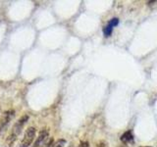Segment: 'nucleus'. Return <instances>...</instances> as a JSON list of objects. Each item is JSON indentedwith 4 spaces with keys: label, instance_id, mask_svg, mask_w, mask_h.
Listing matches in <instances>:
<instances>
[{
    "label": "nucleus",
    "instance_id": "nucleus-7",
    "mask_svg": "<svg viewBox=\"0 0 157 147\" xmlns=\"http://www.w3.org/2000/svg\"><path fill=\"white\" fill-rule=\"evenodd\" d=\"M118 24H119V19H118V18H113V19L110 20L109 23H108V24H110L112 28L118 26Z\"/></svg>",
    "mask_w": 157,
    "mask_h": 147
},
{
    "label": "nucleus",
    "instance_id": "nucleus-1",
    "mask_svg": "<svg viewBox=\"0 0 157 147\" xmlns=\"http://www.w3.org/2000/svg\"><path fill=\"white\" fill-rule=\"evenodd\" d=\"M28 120H29V116L24 115L20 118L16 123H15V125L12 127L11 134H10V135L8 136V139H7V141L9 142V143H13V142L15 141V139L18 137V135L21 134L23 127H24L25 124L28 122Z\"/></svg>",
    "mask_w": 157,
    "mask_h": 147
},
{
    "label": "nucleus",
    "instance_id": "nucleus-2",
    "mask_svg": "<svg viewBox=\"0 0 157 147\" xmlns=\"http://www.w3.org/2000/svg\"><path fill=\"white\" fill-rule=\"evenodd\" d=\"M36 129L33 126H29L25 131L24 137L20 143V147H29L33 141L34 137H36Z\"/></svg>",
    "mask_w": 157,
    "mask_h": 147
},
{
    "label": "nucleus",
    "instance_id": "nucleus-10",
    "mask_svg": "<svg viewBox=\"0 0 157 147\" xmlns=\"http://www.w3.org/2000/svg\"><path fill=\"white\" fill-rule=\"evenodd\" d=\"M80 147H88V142H86V141L81 142V144H80Z\"/></svg>",
    "mask_w": 157,
    "mask_h": 147
},
{
    "label": "nucleus",
    "instance_id": "nucleus-8",
    "mask_svg": "<svg viewBox=\"0 0 157 147\" xmlns=\"http://www.w3.org/2000/svg\"><path fill=\"white\" fill-rule=\"evenodd\" d=\"M52 145H53V139L50 138L47 142H45V143H44L41 147H52Z\"/></svg>",
    "mask_w": 157,
    "mask_h": 147
},
{
    "label": "nucleus",
    "instance_id": "nucleus-3",
    "mask_svg": "<svg viewBox=\"0 0 157 147\" xmlns=\"http://www.w3.org/2000/svg\"><path fill=\"white\" fill-rule=\"evenodd\" d=\"M48 135H49V131H48L47 129L41 130L40 132H39V134L37 136L36 142L33 143V147H41L44 143H45V140L47 139Z\"/></svg>",
    "mask_w": 157,
    "mask_h": 147
},
{
    "label": "nucleus",
    "instance_id": "nucleus-11",
    "mask_svg": "<svg viewBox=\"0 0 157 147\" xmlns=\"http://www.w3.org/2000/svg\"><path fill=\"white\" fill-rule=\"evenodd\" d=\"M142 147H144V146H142ZM144 147H150V146H144Z\"/></svg>",
    "mask_w": 157,
    "mask_h": 147
},
{
    "label": "nucleus",
    "instance_id": "nucleus-4",
    "mask_svg": "<svg viewBox=\"0 0 157 147\" xmlns=\"http://www.w3.org/2000/svg\"><path fill=\"white\" fill-rule=\"evenodd\" d=\"M13 116H14V111H12V110L6 111L5 113H3L2 117L0 118V131H1L4 129V126H6L10 121H11Z\"/></svg>",
    "mask_w": 157,
    "mask_h": 147
},
{
    "label": "nucleus",
    "instance_id": "nucleus-9",
    "mask_svg": "<svg viewBox=\"0 0 157 147\" xmlns=\"http://www.w3.org/2000/svg\"><path fill=\"white\" fill-rule=\"evenodd\" d=\"M96 147H108V145H107L106 142L101 141V142H99V143L97 144V146H96Z\"/></svg>",
    "mask_w": 157,
    "mask_h": 147
},
{
    "label": "nucleus",
    "instance_id": "nucleus-5",
    "mask_svg": "<svg viewBox=\"0 0 157 147\" xmlns=\"http://www.w3.org/2000/svg\"><path fill=\"white\" fill-rule=\"evenodd\" d=\"M134 140V135H132V132L131 130H128L122 134L121 136V141L124 142V143H129Z\"/></svg>",
    "mask_w": 157,
    "mask_h": 147
},
{
    "label": "nucleus",
    "instance_id": "nucleus-6",
    "mask_svg": "<svg viewBox=\"0 0 157 147\" xmlns=\"http://www.w3.org/2000/svg\"><path fill=\"white\" fill-rule=\"evenodd\" d=\"M102 32H103V34H104V36L106 37H109L111 34H112V32H113V28L110 26V24H106V26L103 28L102 29Z\"/></svg>",
    "mask_w": 157,
    "mask_h": 147
}]
</instances>
